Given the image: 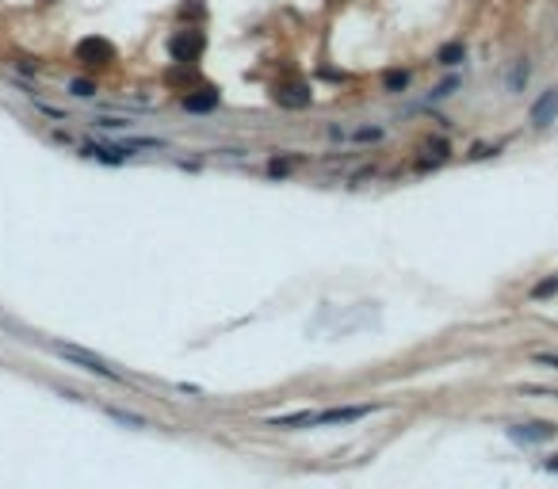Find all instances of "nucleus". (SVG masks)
Returning <instances> with one entry per match:
<instances>
[{
  "instance_id": "nucleus-1",
  "label": "nucleus",
  "mask_w": 558,
  "mask_h": 489,
  "mask_svg": "<svg viewBox=\"0 0 558 489\" xmlns=\"http://www.w3.org/2000/svg\"><path fill=\"white\" fill-rule=\"evenodd\" d=\"M50 348H54V352H58L66 363H77L80 371H92V374H100V379H108V382H123V374H119L115 367L103 363L100 356L85 352V348H77V344H50Z\"/></svg>"
},
{
  "instance_id": "nucleus-2",
  "label": "nucleus",
  "mask_w": 558,
  "mask_h": 489,
  "mask_svg": "<svg viewBox=\"0 0 558 489\" xmlns=\"http://www.w3.org/2000/svg\"><path fill=\"white\" fill-rule=\"evenodd\" d=\"M203 50H207V38H203V31H180V35L168 43V54H172L176 61H199L203 58Z\"/></svg>"
},
{
  "instance_id": "nucleus-3",
  "label": "nucleus",
  "mask_w": 558,
  "mask_h": 489,
  "mask_svg": "<svg viewBox=\"0 0 558 489\" xmlns=\"http://www.w3.org/2000/svg\"><path fill=\"white\" fill-rule=\"evenodd\" d=\"M558 436V425L551 421H531V425H513L508 428V439L513 444H547V439Z\"/></svg>"
},
{
  "instance_id": "nucleus-4",
  "label": "nucleus",
  "mask_w": 558,
  "mask_h": 489,
  "mask_svg": "<svg viewBox=\"0 0 558 489\" xmlns=\"http://www.w3.org/2000/svg\"><path fill=\"white\" fill-rule=\"evenodd\" d=\"M272 100L279 103V108H310V85H302V80H291V85H279L276 92H272Z\"/></svg>"
},
{
  "instance_id": "nucleus-5",
  "label": "nucleus",
  "mask_w": 558,
  "mask_h": 489,
  "mask_svg": "<svg viewBox=\"0 0 558 489\" xmlns=\"http://www.w3.org/2000/svg\"><path fill=\"white\" fill-rule=\"evenodd\" d=\"M558 119V88H547L536 103H531V126L536 130H547L551 122Z\"/></svg>"
},
{
  "instance_id": "nucleus-6",
  "label": "nucleus",
  "mask_w": 558,
  "mask_h": 489,
  "mask_svg": "<svg viewBox=\"0 0 558 489\" xmlns=\"http://www.w3.org/2000/svg\"><path fill=\"white\" fill-rule=\"evenodd\" d=\"M77 58L85 65H108V61H115V46L108 38H85L77 46Z\"/></svg>"
},
{
  "instance_id": "nucleus-7",
  "label": "nucleus",
  "mask_w": 558,
  "mask_h": 489,
  "mask_svg": "<svg viewBox=\"0 0 558 489\" xmlns=\"http://www.w3.org/2000/svg\"><path fill=\"white\" fill-rule=\"evenodd\" d=\"M371 409H375V405H352V409H325V413H310V425H306V428H314V425H344V421H360V417H367Z\"/></svg>"
},
{
  "instance_id": "nucleus-8",
  "label": "nucleus",
  "mask_w": 558,
  "mask_h": 489,
  "mask_svg": "<svg viewBox=\"0 0 558 489\" xmlns=\"http://www.w3.org/2000/svg\"><path fill=\"white\" fill-rule=\"evenodd\" d=\"M184 108L196 111V115L214 111V108H218V92H214V88H203V92H196V96H184Z\"/></svg>"
},
{
  "instance_id": "nucleus-9",
  "label": "nucleus",
  "mask_w": 558,
  "mask_h": 489,
  "mask_svg": "<svg viewBox=\"0 0 558 489\" xmlns=\"http://www.w3.org/2000/svg\"><path fill=\"white\" fill-rule=\"evenodd\" d=\"M85 157H96V161H103V165H123V161L131 157V149H111V145H88Z\"/></svg>"
},
{
  "instance_id": "nucleus-10",
  "label": "nucleus",
  "mask_w": 558,
  "mask_h": 489,
  "mask_svg": "<svg viewBox=\"0 0 558 489\" xmlns=\"http://www.w3.org/2000/svg\"><path fill=\"white\" fill-rule=\"evenodd\" d=\"M467 58V46L463 43H448V46H440V54H436V61L440 65H459Z\"/></svg>"
},
{
  "instance_id": "nucleus-11",
  "label": "nucleus",
  "mask_w": 558,
  "mask_h": 489,
  "mask_svg": "<svg viewBox=\"0 0 558 489\" xmlns=\"http://www.w3.org/2000/svg\"><path fill=\"white\" fill-rule=\"evenodd\" d=\"M383 88H386V92H402V88H409V73H406V69H394V73H386Z\"/></svg>"
},
{
  "instance_id": "nucleus-12",
  "label": "nucleus",
  "mask_w": 558,
  "mask_h": 489,
  "mask_svg": "<svg viewBox=\"0 0 558 489\" xmlns=\"http://www.w3.org/2000/svg\"><path fill=\"white\" fill-rule=\"evenodd\" d=\"M524 85H528V61H516L513 77H508V92H520Z\"/></svg>"
},
{
  "instance_id": "nucleus-13",
  "label": "nucleus",
  "mask_w": 558,
  "mask_h": 489,
  "mask_svg": "<svg viewBox=\"0 0 558 489\" xmlns=\"http://www.w3.org/2000/svg\"><path fill=\"white\" fill-rule=\"evenodd\" d=\"M551 295H558V275H551V279H543V283L531 287V298H551Z\"/></svg>"
},
{
  "instance_id": "nucleus-14",
  "label": "nucleus",
  "mask_w": 558,
  "mask_h": 489,
  "mask_svg": "<svg viewBox=\"0 0 558 489\" xmlns=\"http://www.w3.org/2000/svg\"><path fill=\"white\" fill-rule=\"evenodd\" d=\"M69 92L80 96V100H88V96H96V85L92 80H69Z\"/></svg>"
},
{
  "instance_id": "nucleus-15",
  "label": "nucleus",
  "mask_w": 558,
  "mask_h": 489,
  "mask_svg": "<svg viewBox=\"0 0 558 489\" xmlns=\"http://www.w3.org/2000/svg\"><path fill=\"white\" fill-rule=\"evenodd\" d=\"M355 138H360V142H379L383 130H379V126H363V130H355Z\"/></svg>"
},
{
  "instance_id": "nucleus-16",
  "label": "nucleus",
  "mask_w": 558,
  "mask_h": 489,
  "mask_svg": "<svg viewBox=\"0 0 558 489\" xmlns=\"http://www.w3.org/2000/svg\"><path fill=\"white\" fill-rule=\"evenodd\" d=\"M536 363L539 367H555L558 371V356H551V352H536Z\"/></svg>"
},
{
  "instance_id": "nucleus-17",
  "label": "nucleus",
  "mask_w": 558,
  "mask_h": 489,
  "mask_svg": "<svg viewBox=\"0 0 558 489\" xmlns=\"http://www.w3.org/2000/svg\"><path fill=\"white\" fill-rule=\"evenodd\" d=\"M428 149H432V157H436V161H448V142H432Z\"/></svg>"
},
{
  "instance_id": "nucleus-18",
  "label": "nucleus",
  "mask_w": 558,
  "mask_h": 489,
  "mask_svg": "<svg viewBox=\"0 0 558 489\" xmlns=\"http://www.w3.org/2000/svg\"><path fill=\"white\" fill-rule=\"evenodd\" d=\"M543 467H547V470H551V474H558V455H551V459H547V462H543Z\"/></svg>"
}]
</instances>
